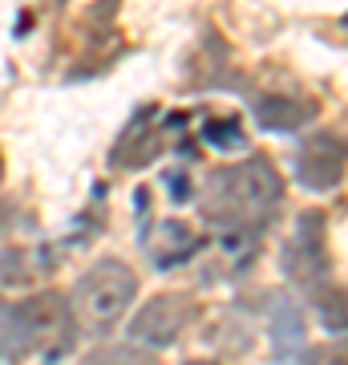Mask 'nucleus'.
<instances>
[{"label": "nucleus", "mask_w": 348, "mask_h": 365, "mask_svg": "<svg viewBox=\"0 0 348 365\" xmlns=\"http://www.w3.org/2000/svg\"><path fill=\"white\" fill-rule=\"evenodd\" d=\"M284 203V179L271 167V158L255 155L235 167H219L203 187V220L219 223L227 235H247L268 227L271 215Z\"/></svg>", "instance_id": "f257e3e1"}, {"label": "nucleus", "mask_w": 348, "mask_h": 365, "mask_svg": "<svg viewBox=\"0 0 348 365\" xmlns=\"http://www.w3.org/2000/svg\"><path fill=\"white\" fill-rule=\"evenodd\" d=\"M73 345V313L61 297L33 292L21 304L0 300V361L25 357L33 349H49V357H61Z\"/></svg>", "instance_id": "f03ea898"}, {"label": "nucleus", "mask_w": 348, "mask_h": 365, "mask_svg": "<svg viewBox=\"0 0 348 365\" xmlns=\"http://www.w3.org/2000/svg\"><path fill=\"white\" fill-rule=\"evenodd\" d=\"M134 297H138V276H134V268L122 260H97L73 284V297H69L73 325L102 337V333H110L130 313Z\"/></svg>", "instance_id": "7ed1b4c3"}, {"label": "nucleus", "mask_w": 348, "mask_h": 365, "mask_svg": "<svg viewBox=\"0 0 348 365\" xmlns=\"http://www.w3.org/2000/svg\"><path fill=\"white\" fill-rule=\"evenodd\" d=\"M284 276L304 292L320 288L332 280V260H328V235H324V215L320 211H304L296 220V235L280 252Z\"/></svg>", "instance_id": "20e7f679"}, {"label": "nucleus", "mask_w": 348, "mask_h": 365, "mask_svg": "<svg viewBox=\"0 0 348 365\" xmlns=\"http://www.w3.org/2000/svg\"><path fill=\"white\" fill-rule=\"evenodd\" d=\"M194 317H199V300L191 292H162V297L146 300L130 321V341L146 345V349H167L186 333Z\"/></svg>", "instance_id": "39448f33"}, {"label": "nucleus", "mask_w": 348, "mask_h": 365, "mask_svg": "<svg viewBox=\"0 0 348 365\" xmlns=\"http://www.w3.org/2000/svg\"><path fill=\"white\" fill-rule=\"evenodd\" d=\"M348 167V143L332 130H316L308 143L296 150V179L308 191H332L344 179Z\"/></svg>", "instance_id": "423d86ee"}, {"label": "nucleus", "mask_w": 348, "mask_h": 365, "mask_svg": "<svg viewBox=\"0 0 348 365\" xmlns=\"http://www.w3.org/2000/svg\"><path fill=\"white\" fill-rule=\"evenodd\" d=\"M203 244H206V235L199 232V227H191V223H182V220H158L142 232L146 260L154 264L158 272H170V268L186 264L191 256L203 252Z\"/></svg>", "instance_id": "0eeeda50"}, {"label": "nucleus", "mask_w": 348, "mask_h": 365, "mask_svg": "<svg viewBox=\"0 0 348 365\" xmlns=\"http://www.w3.org/2000/svg\"><path fill=\"white\" fill-rule=\"evenodd\" d=\"M271 341H275L280 361H296L300 353H308V321H304V309L288 292L271 297Z\"/></svg>", "instance_id": "6e6552de"}, {"label": "nucleus", "mask_w": 348, "mask_h": 365, "mask_svg": "<svg viewBox=\"0 0 348 365\" xmlns=\"http://www.w3.org/2000/svg\"><path fill=\"white\" fill-rule=\"evenodd\" d=\"M251 114L263 130L292 134L316 118V102H304V98H292V93H263V98L251 102Z\"/></svg>", "instance_id": "1a4fd4ad"}, {"label": "nucleus", "mask_w": 348, "mask_h": 365, "mask_svg": "<svg viewBox=\"0 0 348 365\" xmlns=\"http://www.w3.org/2000/svg\"><path fill=\"white\" fill-rule=\"evenodd\" d=\"M146 122H150V110H142L126 126V134L114 146V163H122V167H142V163H150L158 155V146H162L158 143V126H146Z\"/></svg>", "instance_id": "9d476101"}, {"label": "nucleus", "mask_w": 348, "mask_h": 365, "mask_svg": "<svg viewBox=\"0 0 348 365\" xmlns=\"http://www.w3.org/2000/svg\"><path fill=\"white\" fill-rule=\"evenodd\" d=\"M308 297H312V309H316V317H320V325L328 333H348V288L328 280V284L312 288Z\"/></svg>", "instance_id": "9b49d317"}, {"label": "nucleus", "mask_w": 348, "mask_h": 365, "mask_svg": "<svg viewBox=\"0 0 348 365\" xmlns=\"http://www.w3.org/2000/svg\"><path fill=\"white\" fill-rule=\"evenodd\" d=\"M81 365H158V357L150 349H138V345H102Z\"/></svg>", "instance_id": "f8f14e48"}, {"label": "nucleus", "mask_w": 348, "mask_h": 365, "mask_svg": "<svg viewBox=\"0 0 348 365\" xmlns=\"http://www.w3.org/2000/svg\"><path fill=\"white\" fill-rule=\"evenodd\" d=\"M203 138L215 150H239L243 146V126L235 122V118H211L203 126Z\"/></svg>", "instance_id": "ddd939ff"}, {"label": "nucleus", "mask_w": 348, "mask_h": 365, "mask_svg": "<svg viewBox=\"0 0 348 365\" xmlns=\"http://www.w3.org/2000/svg\"><path fill=\"white\" fill-rule=\"evenodd\" d=\"M308 365H348V337H336L328 345L308 349Z\"/></svg>", "instance_id": "4468645a"}, {"label": "nucleus", "mask_w": 348, "mask_h": 365, "mask_svg": "<svg viewBox=\"0 0 348 365\" xmlns=\"http://www.w3.org/2000/svg\"><path fill=\"white\" fill-rule=\"evenodd\" d=\"M186 365H215V361H186Z\"/></svg>", "instance_id": "2eb2a0df"}, {"label": "nucleus", "mask_w": 348, "mask_h": 365, "mask_svg": "<svg viewBox=\"0 0 348 365\" xmlns=\"http://www.w3.org/2000/svg\"><path fill=\"white\" fill-rule=\"evenodd\" d=\"M0 175H4V163H0Z\"/></svg>", "instance_id": "dca6fc26"}]
</instances>
